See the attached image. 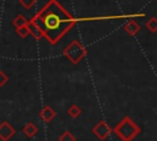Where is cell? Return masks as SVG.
Here are the masks:
<instances>
[{"instance_id": "e0dca14e", "label": "cell", "mask_w": 157, "mask_h": 141, "mask_svg": "<svg viewBox=\"0 0 157 141\" xmlns=\"http://www.w3.org/2000/svg\"><path fill=\"white\" fill-rule=\"evenodd\" d=\"M156 1H157V0H156Z\"/></svg>"}, {"instance_id": "6da1fadb", "label": "cell", "mask_w": 157, "mask_h": 141, "mask_svg": "<svg viewBox=\"0 0 157 141\" xmlns=\"http://www.w3.org/2000/svg\"><path fill=\"white\" fill-rule=\"evenodd\" d=\"M31 21L39 27L45 39L55 45L65 33L74 27L76 20L56 0H49Z\"/></svg>"}, {"instance_id": "7a4b0ae2", "label": "cell", "mask_w": 157, "mask_h": 141, "mask_svg": "<svg viewBox=\"0 0 157 141\" xmlns=\"http://www.w3.org/2000/svg\"><path fill=\"white\" fill-rule=\"evenodd\" d=\"M113 131L121 141H132L140 134L141 128L130 116H124L114 126Z\"/></svg>"}, {"instance_id": "8992f818", "label": "cell", "mask_w": 157, "mask_h": 141, "mask_svg": "<svg viewBox=\"0 0 157 141\" xmlns=\"http://www.w3.org/2000/svg\"><path fill=\"white\" fill-rule=\"evenodd\" d=\"M55 115H56L55 110H54L52 107H49V105L43 107L42 110L39 112V116H40V118L43 119V121H45V123L52 121V120L55 118Z\"/></svg>"}, {"instance_id": "30bf717a", "label": "cell", "mask_w": 157, "mask_h": 141, "mask_svg": "<svg viewBox=\"0 0 157 141\" xmlns=\"http://www.w3.org/2000/svg\"><path fill=\"white\" fill-rule=\"evenodd\" d=\"M22 131L28 136V137H33V136H36V134L38 132V128L33 124V123H27L23 128H22Z\"/></svg>"}, {"instance_id": "9c48e42d", "label": "cell", "mask_w": 157, "mask_h": 141, "mask_svg": "<svg viewBox=\"0 0 157 141\" xmlns=\"http://www.w3.org/2000/svg\"><path fill=\"white\" fill-rule=\"evenodd\" d=\"M28 31H29V34H32L34 37V39H37V40H39L42 37H44L42 31L39 29V27H37L32 21H29V23H28Z\"/></svg>"}, {"instance_id": "9a60e30c", "label": "cell", "mask_w": 157, "mask_h": 141, "mask_svg": "<svg viewBox=\"0 0 157 141\" xmlns=\"http://www.w3.org/2000/svg\"><path fill=\"white\" fill-rule=\"evenodd\" d=\"M16 33L18 37L21 38H26L28 34H29V31H28V26L27 27H21V28H17L16 29Z\"/></svg>"}, {"instance_id": "4fadbf2b", "label": "cell", "mask_w": 157, "mask_h": 141, "mask_svg": "<svg viewBox=\"0 0 157 141\" xmlns=\"http://www.w3.org/2000/svg\"><path fill=\"white\" fill-rule=\"evenodd\" d=\"M59 141H76V137L70 132V131H64L59 137Z\"/></svg>"}, {"instance_id": "5b68a950", "label": "cell", "mask_w": 157, "mask_h": 141, "mask_svg": "<svg viewBox=\"0 0 157 141\" xmlns=\"http://www.w3.org/2000/svg\"><path fill=\"white\" fill-rule=\"evenodd\" d=\"M16 130L12 125H10L7 121H2L0 124V139L2 141H7L10 140L13 135H15Z\"/></svg>"}, {"instance_id": "277c9868", "label": "cell", "mask_w": 157, "mask_h": 141, "mask_svg": "<svg viewBox=\"0 0 157 141\" xmlns=\"http://www.w3.org/2000/svg\"><path fill=\"white\" fill-rule=\"evenodd\" d=\"M92 132H93L99 140L103 141V140H105V139L110 135L112 129H110V126H109L104 120H101V121H98V123L93 126Z\"/></svg>"}, {"instance_id": "5bb4252c", "label": "cell", "mask_w": 157, "mask_h": 141, "mask_svg": "<svg viewBox=\"0 0 157 141\" xmlns=\"http://www.w3.org/2000/svg\"><path fill=\"white\" fill-rule=\"evenodd\" d=\"M26 10H31L36 5V0H20L18 1Z\"/></svg>"}, {"instance_id": "3957f363", "label": "cell", "mask_w": 157, "mask_h": 141, "mask_svg": "<svg viewBox=\"0 0 157 141\" xmlns=\"http://www.w3.org/2000/svg\"><path fill=\"white\" fill-rule=\"evenodd\" d=\"M63 54H64V56H65L69 61H71L72 64H78V63L83 59V56H85V54H86V50H85V47H83L78 40H72V42L64 49Z\"/></svg>"}, {"instance_id": "2e32d148", "label": "cell", "mask_w": 157, "mask_h": 141, "mask_svg": "<svg viewBox=\"0 0 157 141\" xmlns=\"http://www.w3.org/2000/svg\"><path fill=\"white\" fill-rule=\"evenodd\" d=\"M7 76H6V74L4 72V71H0V87H2L6 82H7Z\"/></svg>"}, {"instance_id": "8fae6325", "label": "cell", "mask_w": 157, "mask_h": 141, "mask_svg": "<svg viewBox=\"0 0 157 141\" xmlns=\"http://www.w3.org/2000/svg\"><path fill=\"white\" fill-rule=\"evenodd\" d=\"M81 113H82V110H81V108L77 104H71L69 107V109H67V115L71 116V118H74V119L78 118L81 115Z\"/></svg>"}, {"instance_id": "7c38bea8", "label": "cell", "mask_w": 157, "mask_h": 141, "mask_svg": "<svg viewBox=\"0 0 157 141\" xmlns=\"http://www.w3.org/2000/svg\"><path fill=\"white\" fill-rule=\"evenodd\" d=\"M146 28L151 33H156L157 32V17H150L146 22Z\"/></svg>"}, {"instance_id": "52a82bcc", "label": "cell", "mask_w": 157, "mask_h": 141, "mask_svg": "<svg viewBox=\"0 0 157 141\" xmlns=\"http://www.w3.org/2000/svg\"><path fill=\"white\" fill-rule=\"evenodd\" d=\"M124 29H125V32H126L129 36H135L136 33L140 32L141 27H140V25H139L136 21H128V22L125 23V26H124Z\"/></svg>"}, {"instance_id": "ba28073f", "label": "cell", "mask_w": 157, "mask_h": 141, "mask_svg": "<svg viewBox=\"0 0 157 141\" xmlns=\"http://www.w3.org/2000/svg\"><path fill=\"white\" fill-rule=\"evenodd\" d=\"M28 23H29V21H28L23 15H17V16L12 20V25L16 27V29H17V28H21V27H27Z\"/></svg>"}]
</instances>
